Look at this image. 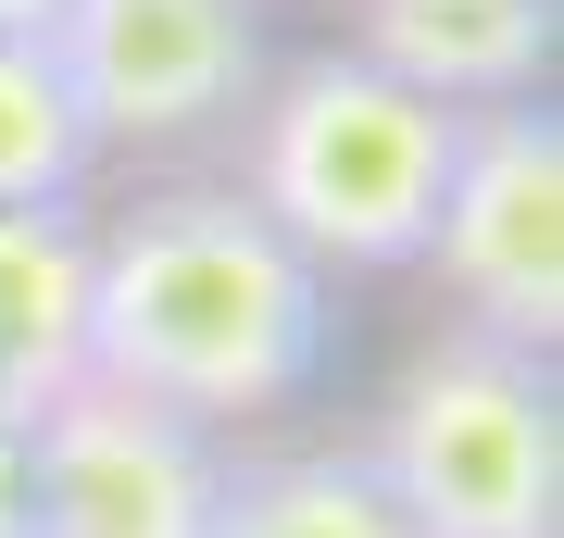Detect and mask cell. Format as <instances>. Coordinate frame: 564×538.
Masks as SVG:
<instances>
[{
	"label": "cell",
	"mask_w": 564,
	"mask_h": 538,
	"mask_svg": "<svg viewBox=\"0 0 564 538\" xmlns=\"http://www.w3.org/2000/svg\"><path fill=\"white\" fill-rule=\"evenodd\" d=\"M326 376V276L239 188H163L88 239V388L176 426L289 414Z\"/></svg>",
	"instance_id": "cell-1"
},
{
	"label": "cell",
	"mask_w": 564,
	"mask_h": 538,
	"mask_svg": "<svg viewBox=\"0 0 564 538\" xmlns=\"http://www.w3.org/2000/svg\"><path fill=\"white\" fill-rule=\"evenodd\" d=\"M452 125L464 113L389 88L377 63L302 51L289 76L251 88V188L239 200L314 263V276H389V263H426Z\"/></svg>",
	"instance_id": "cell-2"
},
{
	"label": "cell",
	"mask_w": 564,
	"mask_h": 538,
	"mask_svg": "<svg viewBox=\"0 0 564 538\" xmlns=\"http://www.w3.org/2000/svg\"><path fill=\"white\" fill-rule=\"evenodd\" d=\"M364 476L389 488L402 538H564V400L540 351L477 326L426 339L377 400Z\"/></svg>",
	"instance_id": "cell-3"
},
{
	"label": "cell",
	"mask_w": 564,
	"mask_h": 538,
	"mask_svg": "<svg viewBox=\"0 0 564 538\" xmlns=\"http://www.w3.org/2000/svg\"><path fill=\"white\" fill-rule=\"evenodd\" d=\"M426 263L464 300V326L502 351L564 339V113L552 100H489L452 125V176H440V226Z\"/></svg>",
	"instance_id": "cell-4"
},
{
	"label": "cell",
	"mask_w": 564,
	"mask_h": 538,
	"mask_svg": "<svg viewBox=\"0 0 564 538\" xmlns=\"http://www.w3.org/2000/svg\"><path fill=\"white\" fill-rule=\"evenodd\" d=\"M51 63L76 88L88 139L163 151L251 113L263 88V0H63Z\"/></svg>",
	"instance_id": "cell-5"
},
{
	"label": "cell",
	"mask_w": 564,
	"mask_h": 538,
	"mask_svg": "<svg viewBox=\"0 0 564 538\" xmlns=\"http://www.w3.org/2000/svg\"><path fill=\"white\" fill-rule=\"evenodd\" d=\"M226 488V451L151 400L76 388L63 414L25 426V501L13 538H202Z\"/></svg>",
	"instance_id": "cell-6"
},
{
	"label": "cell",
	"mask_w": 564,
	"mask_h": 538,
	"mask_svg": "<svg viewBox=\"0 0 564 538\" xmlns=\"http://www.w3.org/2000/svg\"><path fill=\"white\" fill-rule=\"evenodd\" d=\"M351 63L389 88L440 100V113H489V100H540L552 76V0H351Z\"/></svg>",
	"instance_id": "cell-7"
},
{
	"label": "cell",
	"mask_w": 564,
	"mask_h": 538,
	"mask_svg": "<svg viewBox=\"0 0 564 538\" xmlns=\"http://www.w3.org/2000/svg\"><path fill=\"white\" fill-rule=\"evenodd\" d=\"M88 388V226L0 213V439Z\"/></svg>",
	"instance_id": "cell-8"
},
{
	"label": "cell",
	"mask_w": 564,
	"mask_h": 538,
	"mask_svg": "<svg viewBox=\"0 0 564 538\" xmlns=\"http://www.w3.org/2000/svg\"><path fill=\"white\" fill-rule=\"evenodd\" d=\"M202 538H402V514L364 476V451H276V463H226Z\"/></svg>",
	"instance_id": "cell-9"
},
{
	"label": "cell",
	"mask_w": 564,
	"mask_h": 538,
	"mask_svg": "<svg viewBox=\"0 0 564 538\" xmlns=\"http://www.w3.org/2000/svg\"><path fill=\"white\" fill-rule=\"evenodd\" d=\"M88 151L101 139H88L51 39H0V213H76Z\"/></svg>",
	"instance_id": "cell-10"
},
{
	"label": "cell",
	"mask_w": 564,
	"mask_h": 538,
	"mask_svg": "<svg viewBox=\"0 0 564 538\" xmlns=\"http://www.w3.org/2000/svg\"><path fill=\"white\" fill-rule=\"evenodd\" d=\"M63 25V0H0V39H51Z\"/></svg>",
	"instance_id": "cell-11"
},
{
	"label": "cell",
	"mask_w": 564,
	"mask_h": 538,
	"mask_svg": "<svg viewBox=\"0 0 564 538\" xmlns=\"http://www.w3.org/2000/svg\"><path fill=\"white\" fill-rule=\"evenodd\" d=\"M13 501H25V439H0V538H13Z\"/></svg>",
	"instance_id": "cell-12"
}]
</instances>
